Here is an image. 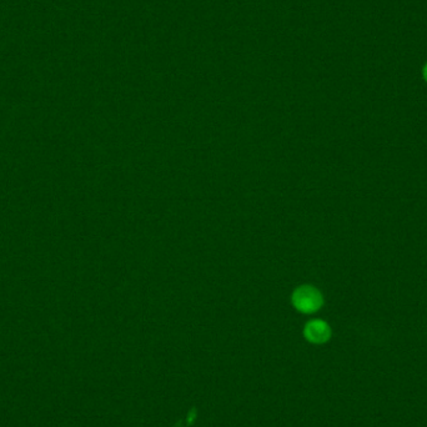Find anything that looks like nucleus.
<instances>
[{
    "mask_svg": "<svg viewBox=\"0 0 427 427\" xmlns=\"http://www.w3.org/2000/svg\"><path fill=\"white\" fill-rule=\"evenodd\" d=\"M331 327L327 324L326 321L311 320L306 324L304 329V335L308 341L311 344L321 345L325 344L329 340L331 339Z\"/></svg>",
    "mask_w": 427,
    "mask_h": 427,
    "instance_id": "2",
    "label": "nucleus"
},
{
    "mask_svg": "<svg viewBox=\"0 0 427 427\" xmlns=\"http://www.w3.org/2000/svg\"><path fill=\"white\" fill-rule=\"evenodd\" d=\"M422 78H424V80L427 84V62L425 63V65L422 67Z\"/></svg>",
    "mask_w": 427,
    "mask_h": 427,
    "instance_id": "3",
    "label": "nucleus"
},
{
    "mask_svg": "<svg viewBox=\"0 0 427 427\" xmlns=\"http://www.w3.org/2000/svg\"><path fill=\"white\" fill-rule=\"evenodd\" d=\"M293 302L294 306L304 314H314L322 308L324 297L314 286L302 285L294 293Z\"/></svg>",
    "mask_w": 427,
    "mask_h": 427,
    "instance_id": "1",
    "label": "nucleus"
}]
</instances>
